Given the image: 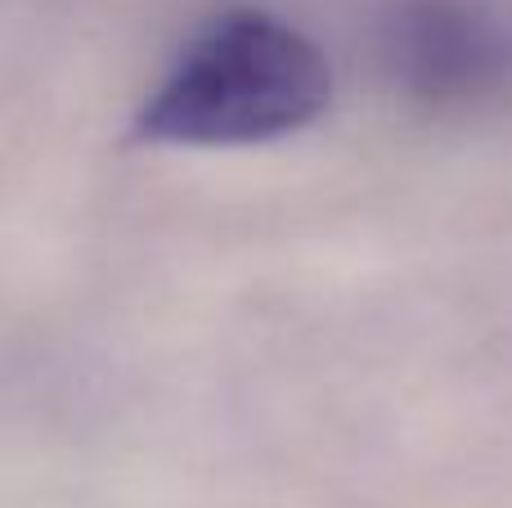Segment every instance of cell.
<instances>
[{"instance_id": "7a4b0ae2", "label": "cell", "mask_w": 512, "mask_h": 508, "mask_svg": "<svg viewBox=\"0 0 512 508\" xmlns=\"http://www.w3.org/2000/svg\"><path fill=\"white\" fill-rule=\"evenodd\" d=\"M378 45L391 81L427 108H481L512 86V32L477 0H396Z\"/></svg>"}, {"instance_id": "6da1fadb", "label": "cell", "mask_w": 512, "mask_h": 508, "mask_svg": "<svg viewBox=\"0 0 512 508\" xmlns=\"http://www.w3.org/2000/svg\"><path fill=\"white\" fill-rule=\"evenodd\" d=\"M333 104V63L297 23L261 5L212 14L131 117L135 144L248 149L315 126Z\"/></svg>"}]
</instances>
